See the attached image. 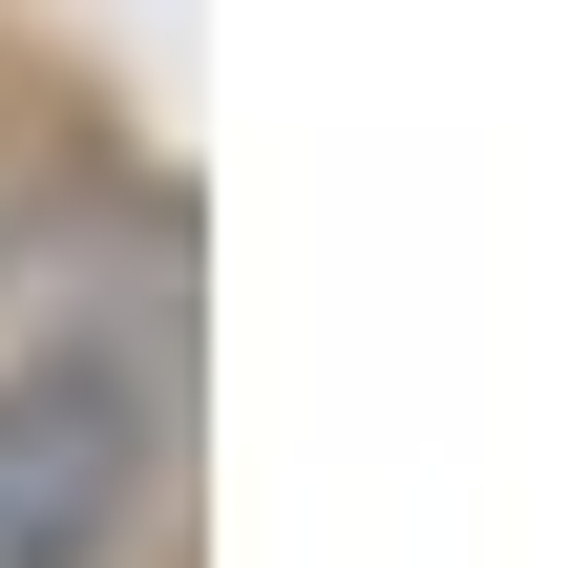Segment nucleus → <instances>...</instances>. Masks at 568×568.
<instances>
[{"label": "nucleus", "instance_id": "f257e3e1", "mask_svg": "<svg viewBox=\"0 0 568 568\" xmlns=\"http://www.w3.org/2000/svg\"><path fill=\"white\" fill-rule=\"evenodd\" d=\"M169 464H190V358H105V337L0 358V568H148Z\"/></svg>", "mask_w": 568, "mask_h": 568}, {"label": "nucleus", "instance_id": "f03ea898", "mask_svg": "<svg viewBox=\"0 0 568 568\" xmlns=\"http://www.w3.org/2000/svg\"><path fill=\"white\" fill-rule=\"evenodd\" d=\"M0 253H21V190H0Z\"/></svg>", "mask_w": 568, "mask_h": 568}]
</instances>
